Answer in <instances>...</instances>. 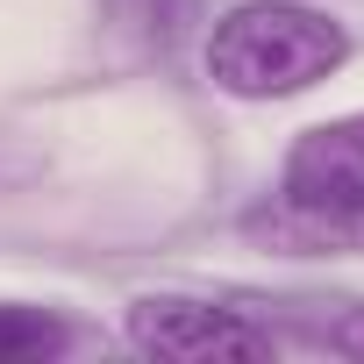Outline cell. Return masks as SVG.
Instances as JSON below:
<instances>
[{
  "mask_svg": "<svg viewBox=\"0 0 364 364\" xmlns=\"http://www.w3.org/2000/svg\"><path fill=\"white\" fill-rule=\"evenodd\" d=\"M243 229L293 257L364 250V107L293 136V150L279 164V193L264 208H250Z\"/></svg>",
  "mask_w": 364,
  "mask_h": 364,
  "instance_id": "6da1fadb",
  "label": "cell"
},
{
  "mask_svg": "<svg viewBox=\"0 0 364 364\" xmlns=\"http://www.w3.org/2000/svg\"><path fill=\"white\" fill-rule=\"evenodd\" d=\"M328 343H336L343 357H364V307H357V314H343V321L328 328Z\"/></svg>",
  "mask_w": 364,
  "mask_h": 364,
  "instance_id": "5b68a950",
  "label": "cell"
},
{
  "mask_svg": "<svg viewBox=\"0 0 364 364\" xmlns=\"http://www.w3.org/2000/svg\"><path fill=\"white\" fill-rule=\"evenodd\" d=\"M58 350H72V328L50 307L0 300V364H36V357H58Z\"/></svg>",
  "mask_w": 364,
  "mask_h": 364,
  "instance_id": "277c9868",
  "label": "cell"
},
{
  "mask_svg": "<svg viewBox=\"0 0 364 364\" xmlns=\"http://www.w3.org/2000/svg\"><path fill=\"white\" fill-rule=\"evenodd\" d=\"M129 343L171 364H236V357H272V328L250 321L243 307L200 300V293H143L129 300Z\"/></svg>",
  "mask_w": 364,
  "mask_h": 364,
  "instance_id": "3957f363",
  "label": "cell"
},
{
  "mask_svg": "<svg viewBox=\"0 0 364 364\" xmlns=\"http://www.w3.org/2000/svg\"><path fill=\"white\" fill-rule=\"evenodd\" d=\"M350 29L307 0H243L208 29V79L229 100H293L343 72Z\"/></svg>",
  "mask_w": 364,
  "mask_h": 364,
  "instance_id": "7a4b0ae2",
  "label": "cell"
}]
</instances>
